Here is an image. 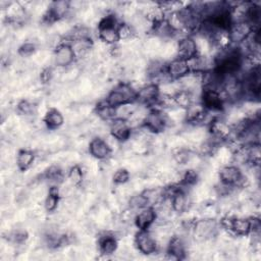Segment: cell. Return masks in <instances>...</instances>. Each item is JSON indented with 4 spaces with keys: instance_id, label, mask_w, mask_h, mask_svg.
Returning <instances> with one entry per match:
<instances>
[{
    "instance_id": "cell-4",
    "label": "cell",
    "mask_w": 261,
    "mask_h": 261,
    "mask_svg": "<svg viewBox=\"0 0 261 261\" xmlns=\"http://www.w3.org/2000/svg\"><path fill=\"white\" fill-rule=\"evenodd\" d=\"M168 121L167 115H165L160 109L154 108L148 112L144 121V126L150 132L159 133L166 128Z\"/></svg>"
},
{
    "instance_id": "cell-27",
    "label": "cell",
    "mask_w": 261,
    "mask_h": 261,
    "mask_svg": "<svg viewBox=\"0 0 261 261\" xmlns=\"http://www.w3.org/2000/svg\"><path fill=\"white\" fill-rule=\"evenodd\" d=\"M148 205H149L148 200L144 196L143 193L137 194V195H133L128 199V207L130 209H133L134 211L146 208V207H148Z\"/></svg>"
},
{
    "instance_id": "cell-10",
    "label": "cell",
    "mask_w": 261,
    "mask_h": 261,
    "mask_svg": "<svg viewBox=\"0 0 261 261\" xmlns=\"http://www.w3.org/2000/svg\"><path fill=\"white\" fill-rule=\"evenodd\" d=\"M157 215L153 207H146L140 210L135 216V224L140 230L148 229L156 220Z\"/></svg>"
},
{
    "instance_id": "cell-19",
    "label": "cell",
    "mask_w": 261,
    "mask_h": 261,
    "mask_svg": "<svg viewBox=\"0 0 261 261\" xmlns=\"http://www.w3.org/2000/svg\"><path fill=\"white\" fill-rule=\"evenodd\" d=\"M70 46L73 50L75 57L84 58L87 57V55L90 53L93 44L91 39H77L71 41Z\"/></svg>"
},
{
    "instance_id": "cell-31",
    "label": "cell",
    "mask_w": 261,
    "mask_h": 261,
    "mask_svg": "<svg viewBox=\"0 0 261 261\" xmlns=\"http://www.w3.org/2000/svg\"><path fill=\"white\" fill-rule=\"evenodd\" d=\"M197 180H198V173H197V171L195 169H192V168L187 169L181 174V176L179 178L180 184L184 185V186H188V187L196 185Z\"/></svg>"
},
{
    "instance_id": "cell-22",
    "label": "cell",
    "mask_w": 261,
    "mask_h": 261,
    "mask_svg": "<svg viewBox=\"0 0 261 261\" xmlns=\"http://www.w3.org/2000/svg\"><path fill=\"white\" fill-rule=\"evenodd\" d=\"M34 160H35L34 152L30 150H20L16 157V164L20 170L24 171L32 166V164L34 163Z\"/></svg>"
},
{
    "instance_id": "cell-30",
    "label": "cell",
    "mask_w": 261,
    "mask_h": 261,
    "mask_svg": "<svg viewBox=\"0 0 261 261\" xmlns=\"http://www.w3.org/2000/svg\"><path fill=\"white\" fill-rule=\"evenodd\" d=\"M68 179L71 186H80L84 180V173L79 165H74L69 169Z\"/></svg>"
},
{
    "instance_id": "cell-24",
    "label": "cell",
    "mask_w": 261,
    "mask_h": 261,
    "mask_svg": "<svg viewBox=\"0 0 261 261\" xmlns=\"http://www.w3.org/2000/svg\"><path fill=\"white\" fill-rule=\"evenodd\" d=\"M45 122L48 127L54 129L58 128L63 124V116L56 109H50L45 115Z\"/></svg>"
},
{
    "instance_id": "cell-14",
    "label": "cell",
    "mask_w": 261,
    "mask_h": 261,
    "mask_svg": "<svg viewBox=\"0 0 261 261\" xmlns=\"http://www.w3.org/2000/svg\"><path fill=\"white\" fill-rule=\"evenodd\" d=\"M130 126L126 120L115 118L110 125L111 136L117 141H126L130 136Z\"/></svg>"
},
{
    "instance_id": "cell-35",
    "label": "cell",
    "mask_w": 261,
    "mask_h": 261,
    "mask_svg": "<svg viewBox=\"0 0 261 261\" xmlns=\"http://www.w3.org/2000/svg\"><path fill=\"white\" fill-rule=\"evenodd\" d=\"M53 76V70L52 68L50 67H47V68H44L41 72V80L44 82V83H48L49 81H51Z\"/></svg>"
},
{
    "instance_id": "cell-16",
    "label": "cell",
    "mask_w": 261,
    "mask_h": 261,
    "mask_svg": "<svg viewBox=\"0 0 261 261\" xmlns=\"http://www.w3.org/2000/svg\"><path fill=\"white\" fill-rule=\"evenodd\" d=\"M167 254L172 259H182L186 254L185 242L180 237H172L168 241Z\"/></svg>"
},
{
    "instance_id": "cell-11",
    "label": "cell",
    "mask_w": 261,
    "mask_h": 261,
    "mask_svg": "<svg viewBox=\"0 0 261 261\" xmlns=\"http://www.w3.org/2000/svg\"><path fill=\"white\" fill-rule=\"evenodd\" d=\"M75 58V55L73 53V50L69 44H61L57 47L55 54H54V60L55 64L57 66H67L73 62Z\"/></svg>"
},
{
    "instance_id": "cell-7",
    "label": "cell",
    "mask_w": 261,
    "mask_h": 261,
    "mask_svg": "<svg viewBox=\"0 0 261 261\" xmlns=\"http://www.w3.org/2000/svg\"><path fill=\"white\" fill-rule=\"evenodd\" d=\"M136 245L138 250L146 255H150L156 252L157 250V241L147 229L140 230L136 236Z\"/></svg>"
},
{
    "instance_id": "cell-3",
    "label": "cell",
    "mask_w": 261,
    "mask_h": 261,
    "mask_svg": "<svg viewBox=\"0 0 261 261\" xmlns=\"http://www.w3.org/2000/svg\"><path fill=\"white\" fill-rule=\"evenodd\" d=\"M219 178L221 182L231 187H245V182L248 181V179L243 175L240 167L237 165L223 166L219 171Z\"/></svg>"
},
{
    "instance_id": "cell-32",
    "label": "cell",
    "mask_w": 261,
    "mask_h": 261,
    "mask_svg": "<svg viewBox=\"0 0 261 261\" xmlns=\"http://www.w3.org/2000/svg\"><path fill=\"white\" fill-rule=\"evenodd\" d=\"M112 179L116 185H124L129 179V172L125 168H119L113 173Z\"/></svg>"
},
{
    "instance_id": "cell-21",
    "label": "cell",
    "mask_w": 261,
    "mask_h": 261,
    "mask_svg": "<svg viewBox=\"0 0 261 261\" xmlns=\"http://www.w3.org/2000/svg\"><path fill=\"white\" fill-rule=\"evenodd\" d=\"M98 35L106 45H113L119 40L117 27H98Z\"/></svg>"
},
{
    "instance_id": "cell-18",
    "label": "cell",
    "mask_w": 261,
    "mask_h": 261,
    "mask_svg": "<svg viewBox=\"0 0 261 261\" xmlns=\"http://www.w3.org/2000/svg\"><path fill=\"white\" fill-rule=\"evenodd\" d=\"M205 111L206 108L203 106L202 103L194 102L186 109V120L190 123L201 122Z\"/></svg>"
},
{
    "instance_id": "cell-5",
    "label": "cell",
    "mask_w": 261,
    "mask_h": 261,
    "mask_svg": "<svg viewBox=\"0 0 261 261\" xmlns=\"http://www.w3.org/2000/svg\"><path fill=\"white\" fill-rule=\"evenodd\" d=\"M201 98V103L207 110L220 111L225 102V98L222 96L221 92L212 89H203Z\"/></svg>"
},
{
    "instance_id": "cell-12",
    "label": "cell",
    "mask_w": 261,
    "mask_h": 261,
    "mask_svg": "<svg viewBox=\"0 0 261 261\" xmlns=\"http://www.w3.org/2000/svg\"><path fill=\"white\" fill-rule=\"evenodd\" d=\"M166 70L171 80L177 81L190 72L187 60L176 57L166 65Z\"/></svg>"
},
{
    "instance_id": "cell-6",
    "label": "cell",
    "mask_w": 261,
    "mask_h": 261,
    "mask_svg": "<svg viewBox=\"0 0 261 261\" xmlns=\"http://www.w3.org/2000/svg\"><path fill=\"white\" fill-rule=\"evenodd\" d=\"M255 29L248 21H240L231 23L228 29L230 43H243Z\"/></svg>"
},
{
    "instance_id": "cell-8",
    "label": "cell",
    "mask_w": 261,
    "mask_h": 261,
    "mask_svg": "<svg viewBox=\"0 0 261 261\" xmlns=\"http://www.w3.org/2000/svg\"><path fill=\"white\" fill-rule=\"evenodd\" d=\"M176 54L179 58L188 60L198 55L196 42L193 37L185 36L180 38L176 44Z\"/></svg>"
},
{
    "instance_id": "cell-9",
    "label": "cell",
    "mask_w": 261,
    "mask_h": 261,
    "mask_svg": "<svg viewBox=\"0 0 261 261\" xmlns=\"http://www.w3.org/2000/svg\"><path fill=\"white\" fill-rule=\"evenodd\" d=\"M159 94V87L156 84H148L139 89L137 92V100L142 104L156 103Z\"/></svg>"
},
{
    "instance_id": "cell-20",
    "label": "cell",
    "mask_w": 261,
    "mask_h": 261,
    "mask_svg": "<svg viewBox=\"0 0 261 261\" xmlns=\"http://www.w3.org/2000/svg\"><path fill=\"white\" fill-rule=\"evenodd\" d=\"M99 249L103 255H111L117 249V240L109 233H105L99 239Z\"/></svg>"
},
{
    "instance_id": "cell-25",
    "label": "cell",
    "mask_w": 261,
    "mask_h": 261,
    "mask_svg": "<svg viewBox=\"0 0 261 261\" xmlns=\"http://www.w3.org/2000/svg\"><path fill=\"white\" fill-rule=\"evenodd\" d=\"M173 97H174L177 107L182 108V109H187L192 103L195 102L194 95L191 92L186 91V90H180Z\"/></svg>"
},
{
    "instance_id": "cell-13",
    "label": "cell",
    "mask_w": 261,
    "mask_h": 261,
    "mask_svg": "<svg viewBox=\"0 0 261 261\" xmlns=\"http://www.w3.org/2000/svg\"><path fill=\"white\" fill-rule=\"evenodd\" d=\"M89 151L93 157L103 160L110 155L112 149L110 148L106 140H103L101 138H95L90 142Z\"/></svg>"
},
{
    "instance_id": "cell-2",
    "label": "cell",
    "mask_w": 261,
    "mask_h": 261,
    "mask_svg": "<svg viewBox=\"0 0 261 261\" xmlns=\"http://www.w3.org/2000/svg\"><path fill=\"white\" fill-rule=\"evenodd\" d=\"M218 230L217 222L211 217L195 221L193 233L198 242H206L214 238Z\"/></svg>"
},
{
    "instance_id": "cell-23",
    "label": "cell",
    "mask_w": 261,
    "mask_h": 261,
    "mask_svg": "<svg viewBox=\"0 0 261 261\" xmlns=\"http://www.w3.org/2000/svg\"><path fill=\"white\" fill-rule=\"evenodd\" d=\"M96 113L102 120H113L115 119V108L110 106L106 101L101 102L97 105Z\"/></svg>"
},
{
    "instance_id": "cell-26",
    "label": "cell",
    "mask_w": 261,
    "mask_h": 261,
    "mask_svg": "<svg viewBox=\"0 0 261 261\" xmlns=\"http://www.w3.org/2000/svg\"><path fill=\"white\" fill-rule=\"evenodd\" d=\"M59 190L57 187H52L50 190H49V194L48 196L46 197L45 199V209L49 212L51 211H54L56 208H57V205H58V202H59Z\"/></svg>"
},
{
    "instance_id": "cell-1",
    "label": "cell",
    "mask_w": 261,
    "mask_h": 261,
    "mask_svg": "<svg viewBox=\"0 0 261 261\" xmlns=\"http://www.w3.org/2000/svg\"><path fill=\"white\" fill-rule=\"evenodd\" d=\"M135 100H137L136 89L132 85L121 83L108 94L105 101L115 108L125 103H132Z\"/></svg>"
},
{
    "instance_id": "cell-34",
    "label": "cell",
    "mask_w": 261,
    "mask_h": 261,
    "mask_svg": "<svg viewBox=\"0 0 261 261\" xmlns=\"http://www.w3.org/2000/svg\"><path fill=\"white\" fill-rule=\"evenodd\" d=\"M35 51H36V45L31 42H27V43L22 44L18 49V53L23 57L33 55L35 53Z\"/></svg>"
},
{
    "instance_id": "cell-17",
    "label": "cell",
    "mask_w": 261,
    "mask_h": 261,
    "mask_svg": "<svg viewBox=\"0 0 261 261\" xmlns=\"http://www.w3.org/2000/svg\"><path fill=\"white\" fill-rule=\"evenodd\" d=\"M171 200V206H172V210L174 212L177 213H182L188 209L189 206V198L188 195L181 190V189H177L172 196L170 197Z\"/></svg>"
},
{
    "instance_id": "cell-29",
    "label": "cell",
    "mask_w": 261,
    "mask_h": 261,
    "mask_svg": "<svg viewBox=\"0 0 261 261\" xmlns=\"http://www.w3.org/2000/svg\"><path fill=\"white\" fill-rule=\"evenodd\" d=\"M135 33H136V32H135L134 28H133L128 22L120 23V24L117 27V34H118L119 40L128 41V40H130V39L134 38Z\"/></svg>"
},
{
    "instance_id": "cell-28",
    "label": "cell",
    "mask_w": 261,
    "mask_h": 261,
    "mask_svg": "<svg viewBox=\"0 0 261 261\" xmlns=\"http://www.w3.org/2000/svg\"><path fill=\"white\" fill-rule=\"evenodd\" d=\"M136 108L137 107L134 105L133 102L117 106V107H115V117L119 118V119L127 120L130 117V115L133 114V112L136 110Z\"/></svg>"
},
{
    "instance_id": "cell-33",
    "label": "cell",
    "mask_w": 261,
    "mask_h": 261,
    "mask_svg": "<svg viewBox=\"0 0 261 261\" xmlns=\"http://www.w3.org/2000/svg\"><path fill=\"white\" fill-rule=\"evenodd\" d=\"M17 108H18V110H19L22 114H27V115L33 114V113L35 112V110H36L35 104L31 103V102L28 101V100H21V101L18 103Z\"/></svg>"
},
{
    "instance_id": "cell-15",
    "label": "cell",
    "mask_w": 261,
    "mask_h": 261,
    "mask_svg": "<svg viewBox=\"0 0 261 261\" xmlns=\"http://www.w3.org/2000/svg\"><path fill=\"white\" fill-rule=\"evenodd\" d=\"M225 229L237 236H247L251 232V221L245 217H230Z\"/></svg>"
}]
</instances>
